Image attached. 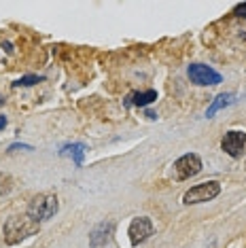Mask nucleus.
<instances>
[{
    "instance_id": "7",
    "label": "nucleus",
    "mask_w": 246,
    "mask_h": 248,
    "mask_svg": "<svg viewBox=\"0 0 246 248\" xmlns=\"http://www.w3.org/2000/svg\"><path fill=\"white\" fill-rule=\"evenodd\" d=\"M221 149L231 157V159H240L246 149V132L240 129H229L225 136L221 138Z\"/></svg>"
},
{
    "instance_id": "8",
    "label": "nucleus",
    "mask_w": 246,
    "mask_h": 248,
    "mask_svg": "<svg viewBox=\"0 0 246 248\" xmlns=\"http://www.w3.org/2000/svg\"><path fill=\"white\" fill-rule=\"evenodd\" d=\"M113 229H115L113 221L98 223L96 227L89 231V246L92 248H104L110 242V238H113Z\"/></svg>"
},
{
    "instance_id": "17",
    "label": "nucleus",
    "mask_w": 246,
    "mask_h": 248,
    "mask_svg": "<svg viewBox=\"0 0 246 248\" xmlns=\"http://www.w3.org/2000/svg\"><path fill=\"white\" fill-rule=\"evenodd\" d=\"M147 117H149V119H157V115H155V112H151V110H147Z\"/></svg>"
},
{
    "instance_id": "5",
    "label": "nucleus",
    "mask_w": 246,
    "mask_h": 248,
    "mask_svg": "<svg viewBox=\"0 0 246 248\" xmlns=\"http://www.w3.org/2000/svg\"><path fill=\"white\" fill-rule=\"evenodd\" d=\"M174 178L176 180H187L191 176H198L200 172H202V159H200V155L195 153H184L183 157H178L174 161Z\"/></svg>"
},
{
    "instance_id": "18",
    "label": "nucleus",
    "mask_w": 246,
    "mask_h": 248,
    "mask_svg": "<svg viewBox=\"0 0 246 248\" xmlns=\"http://www.w3.org/2000/svg\"><path fill=\"white\" fill-rule=\"evenodd\" d=\"M4 104V98H2V95H0V106H2Z\"/></svg>"
},
{
    "instance_id": "13",
    "label": "nucleus",
    "mask_w": 246,
    "mask_h": 248,
    "mask_svg": "<svg viewBox=\"0 0 246 248\" xmlns=\"http://www.w3.org/2000/svg\"><path fill=\"white\" fill-rule=\"evenodd\" d=\"M11 189H13V178L9 174L0 172V195H7Z\"/></svg>"
},
{
    "instance_id": "11",
    "label": "nucleus",
    "mask_w": 246,
    "mask_h": 248,
    "mask_svg": "<svg viewBox=\"0 0 246 248\" xmlns=\"http://www.w3.org/2000/svg\"><path fill=\"white\" fill-rule=\"evenodd\" d=\"M233 102H236V95H233V93H219L215 100H212V104L208 106V110H206V117L212 119V117H215L219 110L227 108V106H231Z\"/></svg>"
},
{
    "instance_id": "12",
    "label": "nucleus",
    "mask_w": 246,
    "mask_h": 248,
    "mask_svg": "<svg viewBox=\"0 0 246 248\" xmlns=\"http://www.w3.org/2000/svg\"><path fill=\"white\" fill-rule=\"evenodd\" d=\"M41 81H43V77L26 75V77H21L19 81H15V87H32V85H36V83H41Z\"/></svg>"
},
{
    "instance_id": "16",
    "label": "nucleus",
    "mask_w": 246,
    "mask_h": 248,
    "mask_svg": "<svg viewBox=\"0 0 246 248\" xmlns=\"http://www.w3.org/2000/svg\"><path fill=\"white\" fill-rule=\"evenodd\" d=\"M4 127H7V117L0 115V129H4Z\"/></svg>"
},
{
    "instance_id": "15",
    "label": "nucleus",
    "mask_w": 246,
    "mask_h": 248,
    "mask_svg": "<svg viewBox=\"0 0 246 248\" xmlns=\"http://www.w3.org/2000/svg\"><path fill=\"white\" fill-rule=\"evenodd\" d=\"M15 151H32V144H21V142H15L9 146V153H15Z\"/></svg>"
},
{
    "instance_id": "6",
    "label": "nucleus",
    "mask_w": 246,
    "mask_h": 248,
    "mask_svg": "<svg viewBox=\"0 0 246 248\" xmlns=\"http://www.w3.org/2000/svg\"><path fill=\"white\" fill-rule=\"evenodd\" d=\"M153 221L149 217H134L130 227H127V235H130V244L132 246H140L144 244L151 235H153Z\"/></svg>"
},
{
    "instance_id": "2",
    "label": "nucleus",
    "mask_w": 246,
    "mask_h": 248,
    "mask_svg": "<svg viewBox=\"0 0 246 248\" xmlns=\"http://www.w3.org/2000/svg\"><path fill=\"white\" fill-rule=\"evenodd\" d=\"M60 210V200L55 193H41V195H34L32 202L28 204V210L26 214L30 218H34L36 223H45L49 218H53Z\"/></svg>"
},
{
    "instance_id": "9",
    "label": "nucleus",
    "mask_w": 246,
    "mask_h": 248,
    "mask_svg": "<svg viewBox=\"0 0 246 248\" xmlns=\"http://www.w3.org/2000/svg\"><path fill=\"white\" fill-rule=\"evenodd\" d=\"M85 149L87 146L83 142H72V144H66L60 149V155L62 157H70L72 161H75L77 168L83 166V159H85Z\"/></svg>"
},
{
    "instance_id": "10",
    "label": "nucleus",
    "mask_w": 246,
    "mask_h": 248,
    "mask_svg": "<svg viewBox=\"0 0 246 248\" xmlns=\"http://www.w3.org/2000/svg\"><path fill=\"white\" fill-rule=\"evenodd\" d=\"M155 100H157V92H155V89H147V92L130 93L123 104H125L127 108H130V106H149L151 102H155Z\"/></svg>"
},
{
    "instance_id": "14",
    "label": "nucleus",
    "mask_w": 246,
    "mask_h": 248,
    "mask_svg": "<svg viewBox=\"0 0 246 248\" xmlns=\"http://www.w3.org/2000/svg\"><path fill=\"white\" fill-rule=\"evenodd\" d=\"M233 15L240 17V19H246V2L236 4V7H233Z\"/></svg>"
},
{
    "instance_id": "3",
    "label": "nucleus",
    "mask_w": 246,
    "mask_h": 248,
    "mask_svg": "<svg viewBox=\"0 0 246 248\" xmlns=\"http://www.w3.org/2000/svg\"><path fill=\"white\" fill-rule=\"evenodd\" d=\"M219 193H221V183L219 180H206V183H200V185H195V187H191L189 191H184L183 204L184 206L204 204V202L215 200Z\"/></svg>"
},
{
    "instance_id": "4",
    "label": "nucleus",
    "mask_w": 246,
    "mask_h": 248,
    "mask_svg": "<svg viewBox=\"0 0 246 248\" xmlns=\"http://www.w3.org/2000/svg\"><path fill=\"white\" fill-rule=\"evenodd\" d=\"M187 77L193 85H200V87H212L223 83L221 72H216L215 68H210L206 64H191L187 68Z\"/></svg>"
},
{
    "instance_id": "19",
    "label": "nucleus",
    "mask_w": 246,
    "mask_h": 248,
    "mask_svg": "<svg viewBox=\"0 0 246 248\" xmlns=\"http://www.w3.org/2000/svg\"><path fill=\"white\" fill-rule=\"evenodd\" d=\"M244 170H246V161H244Z\"/></svg>"
},
{
    "instance_id": "1",
    "label": "nucleus",
    "mask_w": 246,
    "mask_h": 248,
    "mask_svg": "<svg viewBox=\"0 0 246 248\" xmlns=\"http://www.w3.org/2000/svg\"><path fill=\"white\" fill-rule=\"evenodd\" d=\"M38 229H41V223H36L34 218H30L28 214H15V217L7 218V223H4L2 227V238H4V244L9 246H15L19 244V242H24L26 238H30V235L38 233Z\"/></svg>"
}]
</instances>
